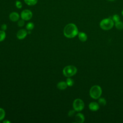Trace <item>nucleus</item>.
Listing matches in <instances>:
<instances>
[{
    "mask_svg": "<svg viewBox=\"0 0 123 123\" xmlns=\"http://www.w3.org/2000/svg\"><path fill=\"white\" fill-rule=\"evenodd\" d=\"M75 110H71L69 111L68 112V116L69 117H72L73 116H74L75 114Z\"/></svg>",
    "mask_w": 123,
    "mask_h": 123,
    "instance_id": "nucleus-23",
    "label": "nucleus"
},
{
    "mask_svg": "<svg viewBox=\"0 0 123 123\" xmlns=\"http://www.w3.org/2000/svg\"><path fill=\"white\" fill-rule=\"evenodd\" d=\"M99 25L101 29L105 30H108L112 28L114 25V22L111 18H105L101 21Z\"/></svg>",
    "mask_w": 123,
    "mask_h": 123,
    "instance_id": "nucleus-2",
    "label": "nucleus"
},
{
    "mask_svg": "<svg viewBox=\"0 0 123 123\" xmlns=\"http://www.w3.org/2000/svg\"><path fill=\"white\" fill-rule=\"evenodd\" d=\"M84 103L83 100L80 98L75 99L73 102V108L75 111H80L84 108Z\"/></svg>",
    "mask_w": 123,
    "mask_h": 123,
    "instance_id": "nucleus-5",
    "label": "nucleus"
},
{
    "mask_svg": "<svg viewBox=\"0 0 123 123\" xmlns=\"http://www.w3.org/2000/svg\"><path fill=\"white\" fill-rule=\"evenodd\" d=\"M28 34H30V33H31V32H30V31H29L28 32Z\"/></svg>",
    "mask_w": 123,
    "mask_h": 123,
    "instance_id": "nucleus-27",
    "label": "nucleus"
},
{
    "mask_svg": "<svg viewBox=\"0 0 123 123\" xmlns=\"http://www.w3.org/2000/svg\"><path fill=\"white\" fill-rule=\"evenodd\" d=\"M115 25L116 28H117L118 29L121 30V29H123V23L120 21L115 22Z\"/></svg>",
    "mask_w": 123,
    "mask_h": 123,
    "instance_id": "nucleus-14",
    "label": "nucleus"
},
{
    "mask_svg": "<svg viewBox=\"0 0 123 123\" xmlns=\"http://www.w3.org/2000/svg\"><path fill=\"white\" fill-rule=\"evenodd\" d=\"M78 38L80 41L85 42L87 40V37L86 33L84 32H80L78 33Z\"/></svg>",
    "mask_w": 123,
    "mask_h": 123,
    "instance_id": "nucleus-11",
    "label": "nucleus"
},
{
    "mask_svg": "<svg viewBox=\"0 0 123 123\" xmlns=\"http://www.w3.org/2000/svg\"><path fill=\"white\" fill-rule=\"evenodd\" d=\"M101 88L98 85H95L91 87L89 91L90 97L94 99L98 98L101 96Z\"/></svg>",
    "mask_w": 123,
    "mask_h": 123,
    "instance_id": "nucleus-3",
    "label": "nucleus"
},
{
    "mask_svg": "<svg viewBox=\"0 0 123 123\" xmlns=\"http://www.w3.org/2000/svg\"><path fill=\"white\" fill-rule=\"evenodd\" d=\"M27 32L24 29H21L19 30L17 33L16 36L19 39H23L27 35Z\"/></svg>",
    "mask_w": 123,
    "mask_h": 123,
    "instance_id": "nucleus-7",
    "label": "nucleus"
},
{
    "mask_svg": "<svg viewBox=\"0 0 123 123\" xmlns=\"http://www.w3.org/2000/svg\"><path fill=\"white\" fill-rule=\"evenodd\" d=\"M64 36L68 38H73L78 34L77 26L74 24L70 23L67 25L63 30Z\"/></svg>",
    "mask_w": 123,
    "mask_h": 123,
    "instance_id": "nucleus-1",
    "label": "nucleus"
},
{
    "mask_svg": "<svg viewBox=\"0 0 123 123\" xmlns=\"http://www.w3.org/2000/svg\"><path fill=\"white\" fill-rule=\"evenodd\" d=\"M89 109L92 111H97L99 109V106L98 103L96 102H92L89 104Z\"/></svg>",
    "mask_w": 123,
    "mask_h": 123,
    "instance_id": "nucleus-9",
    "label": "nucleus"
},
{
    "mask_svg": "<svg viewBox=\"0 0 123 123\" xmlns=\"http://www.w3.org/2000/svg\"><path fill=\"white\" fill-rule=\"evenodd\" d=\"M5 115V112L4 110L2 108H0V121H1L4 119Z\"/></svg>",
    "mask_w": 123,
    "mask_h": 123,
    "instance_id": "nucleus-19",
    "label": "nucleus"
},
{
    "mask_svg": "<svg viewBox=\"0 0 123 123\" xmlns=\"http://www.w3.org/2000/svg\"><path fill=\"white\" fill-rule=\"evenodd\" d=\"M6 37L5 32L3 30L0 31V42L3 41Z\"/></svg>",
    "mask_w": 123,
    "mask_h": 123,
    "instance_id": "nucleus-17",
    "label": "nucleus"
},
{
    "mask_svg": "<svg viewBox=\"0 0 123 123\" xmlns=\"http://www.w3.org/2000/svg\"><path fill=\"white\" fill-rule=\"evenodd\" d=\"M77 68L73 65H68L64 68L63 74L67 77H70L74 75L77 72Z\"/></svg>",
    "mask_w": 123,
    "mask_h": 123,
    "instance_id": "nucleus-4",
    "label": "nucleus"
},
{
    "mask_svg": "<svg viewBox=\"0 0 123 123\" xmlns=\"http://www.w3.org/2000/svg\"><path fill=\"white\" fill-rule=\"evenodd\" d=\"M3 123H10L11 122L9 121H4L3 122Z\"/></svg>",
    "mask_w": 123,
    "mask_h": 123,
    "instance_id": "nucleus-25",
    "label": "nucleus"
},
{
    "mask_svg": "<svg viewBox=\"0 0 123 123\" xmlns=\"http://www.w3.org/2000/svg\"><path fill=\"white\" fill-rule=\"evenodd\" d=\"M109 0V1H114V0Z\"/></svg>",
    "mask_w": 123,
    "mask_h": 123,
    "instance_id": "nucleus-28",
    "label": "nucleus"
},
{
    "mask_svg": "<svg viewBox=\"0 0 123 123\" xmlns=\"http://www.w3.org/2000/svg\"><path fill=\"white\" fill-rule=\"evenodd\" d=\"M122 15L123 16V11H122Z\"/></svg>",
    "mask_w": 123,
    "mask_h": 123,
    "instance_id": "nucleus-26",
    "label": "nucleus"
},
{
    "mask_svg": "<svg viewBox=\"0 0 123 123\" xmlns=\"http://www.w3.org/2000/svg\"><path fill=\"white\" fill-rule=\"evenodd\" d=\"M66 83H67V85L68 86H72L74 84V80L70 78V77H68L67 79H66Z\"/></svg>",
    "mask_w": 123,
    "mask_h": 123,
    "instance_id": "nucleus-15",
    "label": "nucleus"
},
{
    "mask_svg": "<svg viewBox=\"0 0 123 123\" xmlns=\"http://www.w3.org/2000/svg\"><path fill=\"white\" fill-rule=\"evenodd\" d=\"M34 27V25L33 23L32 22H30L28 23L26 26V28L28 30H31L32 29H33Z\"/></svg>",
    "mask_w": 123,
    "mask_h": 123,
    "instance_id": "nucleus-18",
    "label": "nucleus"
},
{
    "mask_svg": "<svg viewBox=\"0 0 123 123\" xmlns=\"http://www.w3.org/2000/svg\"><path fill=\"white\" fill-rule=\"evenodd\" d=\"M10 19L13 22H16L19 19V15L17 12H12L9 15Z\"/></svg>",
    "mask_w": 123,
    "mask_h": 123,
    "instance_id": "nucleus-10",
    "label": "nucleus"
},
{
    "mask_svg": "<svg viewBox=\"0 0 123 123\" xmlns=\"http://www.w3.org/2000/svg\"><path fill=\"white\" fill-rule=\"evenodd\" d=\"M98 103L100 105L105 106L106 104V101L104 98H100L98 100Z\"/></svg>",
    "mask_w": 123,
    "mask_h": 123,
    "instance_id": "nucleus-16",
    "label": "nucleus"
},
{
    "mask_svg": "<svg viewBox=\"0 0 123 123\" xmlns=\"http://www.w3.org/2000/svg\"><path fill=\"white\" fill-rule=\"evenodd\" d=\"M25 20H24L23 19L22 20H20L18 22V25L20 27H22L23 26L25 25Z\"/></svg>",
    "mask_w": 123,
    "mask_h": 123,
    "instance_id": "nucleus-21",
    "label": "nucleus"
},
{
    "mask_svg": "<svg viewBox=\"0 0 123 123\" xmlns=\"http://www.w3.org/2000/svg\"><path fill=\"white\" fill-rule=\"evenodd\" d=\"M57 86L58 88H59V89L64 90L67 87V85L66 82L62 81V82H60L58 83Z\"/></svg>",
    "mask_w": 123,
    "mask_h": 123,
    "instance_id": "nucleus-12",
    "label": "nucleus"
},
{
    "mask_svg": "<svg viewBox=\"0 0 123 123\" xmlns=\"http://www.w3.org/2000/svg\"><path fill=\"white\" fill-rule=\"evenodd\" d=\"M15 5H16V7L17 8H19V9H20V8H21L22 7V4L19 1H16Z\"/></svg>",
    "mask_w": 123,
    "mask_h": 123,
    "instance_id": "nucleus-22",
    "label": "nucleus"
},
{
    "mask_svg": "<svg viewBox=\"0 0 123 123\" xmlns=\"http://www.w3.org/2000/svg\"><path fill=\"white\" fill-rule=\"evenodd\" d=\"M1 28L2 30L4 31L5 30H6L7 29V25L6 24H3L1 25Z\"/></svg>",
    "mask_w": 123,
    "mask_h": 123,
    "instance_id": "nucleus-24",
    "label": "nucleus"
},
{
    "mask_svg": "<svg viewBox=\"0 0 123 123\" xmlns=\"http://www.w3.org/2000/svg\"><path fill=\"white\" fill-rule=\"evenodd\" d=\"M33 14L31 11L26 9L23 10L21 13V17L22 19L25 21H28L31 19Z\"/></svg>",
    "mask_w": 123,
    "mask_h": 123,
    "instance_id": "nucleus-6",
    "label": "nucleus"
},
{
    "mask_svg": "<svg viewBox=\"0 0 123 123\" xmlns=\"http://www.w3.org/2000/svg\"><path fill=\"white\" fill-rule=\"evenodd\" d=\"M38 0H24L25 3L29 6H33L37 4Z\"/></svg>",
    "mask_w": 123,
    "mask_h": 123,
    "instance_id": "nucleus-13",
    "label": "nucleus"
},
{
    "mask_svg": "<svg viewBox=\"0 0 123 123\" xmlns=\"http://www.w3.org/2000/svg\"><path fill=\"white\" fill-rule=\"evenodd\" d=\"M75 122L76 123H82L85 121V117L83 114L81 113H78L75 116Z\"/></svg>",
    "mask_w": 123,
    "mask_h": 123,
    "instance_id": "nucleus-8",
    "label": "nucleus"
},
{
    "mask_svg": "<svg viewBox=\"0 0 123 123\" xmlns=\"http://www.w3.org/2000/svg\"><path fill=\"white\" fill-rule=\"evenodd\" d=\"M112 19L113 21V22H117L120 21V16L118 14H114L113 15V16L112 17Z\"/></svg>",
    "mask_w": 123,
    "mask_h": 123,
    "instance_id": "nucleus-20",
    "label": "nucleus"
}]
</instances>
